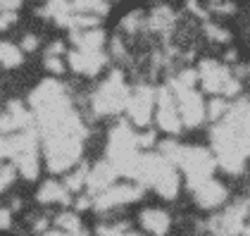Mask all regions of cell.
<instances>
[{"label":"cell","instance_id":"1","mask_svg":"<svg viewBox=\"0 0 250 236\" xmlns=\"http://www.w3.org/2000/svg\"><path fill=\"white\" fill-rule=\"evenodd\" d=\"M31 107L43 136V153L50 172L69 170L79 157L86 138L83 122L72 110L67 86L55 79L39 84L31 93Z\"/></svg>","mask_w":250,"mask_h":236},{"label":"cell","instance_id":"2","mask_svg":"<svg viewBox=\"0 0 250 236\" xmlns=\"http://www.w3.org/2000/svg\"><path fill=\"white\" fill-rule=\"evenodd\" d=\"M138 148L141 146H138V136L134 134V129H129L126 122H119L107 138V160L115 165L119 174L134 179L141 155H143Z\"/></svg>","mask_w":250,"mask_h":236},{"label":"cell","instance_id":"3","mask_svg":"<svg viewBox=\"0 0 250 236\" xmlns=\"http://www.w3.org/2000/svg\"><path fill=\"white\" fill-rule=\"evenodd\" d=\"M129 100H131V93H129V86L122 77V72H112L98 86V91L91 98V107L96 115H115V112H122L124 107H129Z\"/></svg>","mask_w":250,"mask_h":236},{"label":"cell","instance_id":"4","mask_svg":"<svg viewBox=\"0 0 250 236\" xmlns=\"http://www.w3.org/2000/svg\"><path fill=\"white\" fill-rule=\"evenodd\" d=\"M214 165H217V160L210 155L208 148H200V146H184L179 167L184 170L191 191H195L198 186H203L205 181H210L212 172H214Z\"/></svg>","mask_w":250,"mask_h":236},{"label":"cell","instance_id":"5","mask_svg":"<svg viewBox=\"0 0 250 236\" xmlns=\"http://www.w3.org/2000/svg\"><path fill=\"white\" fill-rule=\"evenodd\" d=\"M169 91H172L174 98H176V105H179V112H181L184 124H186V127L203 124V119L208 115V107H205V103L200 98V93H198L195 88H191V86L179 84L176 79H172Z\"/></svg>","mask_w":250,"mask_h":236},{"label":"cell","instance_id":"6","mask_svg":"<svg viewBox=\"0 0 250 236\" xmlns=\"http://www.w3.org/2000/svg\"><path fill=\"white\" fill-rule=\"evenodd\" d=\"M157 124H160V129H165L169 134H179L181 127H184L176 98H174V93L169 88L157 91Z\"/></svg>","mask_w":250,"mask_h":236},{"label":"cell","instance_id":"7","mask_svg":"<svg viewBox=\"0 0 250 236\" xmlns=\"http://www.w3.org/2000/svg\"><path fill=\"white\" fill-rule=\"evenodd\" d=\"M246 217H248V203H233L222 217L212 219L210 227L217 236H236L246 232Z\"/></svg>","mask_w":250,"mask_h":236},{"label":"cell","instance_id":"8","mask_svg":"<svg viewBox=\"0 0 250 236\" xmlns=\"http://www.w3.org/2000/svg\"><path fill=\"white\" fill-rule=\"evenodd\" d=\"M141 196H143L141 184H117V186H110L107 191L98 193L93 198V205H96V210H107V208H117L124 203H134Z\"/></svg>","mask_w":250,"mask_h":236},{"label":"cell","instance_id":"9","mask_svg":"<svg viewBox=\"0 0 250 236\" xmlns=\"http://www.w3.org/2000/svg\"><path fill=\"white\" fill-rule=\"evenodd\" d=\"M157 103V93H155L150 86H138L134 93H131V100H129V119L138 124V127H146L150 117H153V105Z\"/></svg>","mask_w":250,"mask_h":236},{"label":"cell","instance_id":"10","mask_svg":"<svg viewBox=\"0 0 250 236\" xmlns=\"http://www.w3.org/2000/svg\"><path fill=\"white\" fill-rule=\"evenodd\" d=\"M198 77L205 91L210 93H224V86L229 84V79L233 77L229 72V67L219 64L217 60H203L198 67Z\"/></svg>","mask_w":250,"mask_h":236},{"label":"cell","instance_id":"11","mask_svg":"<svg viewBox=\"0 0 250 236\" xmlns=\"http://www.w3.org/2000/svg\"><path fill=\"white\" fill-rule=\"evenodd\" d=\"M0 129H2V136H12V134H20V131H26V129H34L31 115L24 110V105L20 100L7 103L2 119H0Z\"/></svg>","mask_w":250,"mask_h":236},{"label":"cell","instance_id":"12","mask_svg":"<svg viewBox=\"0 0 250 236\" xmlns=\"http://www.w3.org/2000/svg\"><path fill=\"white\" fill-rule=\"evenodd\" d=\"M107 62L103 50H74L69 53V67L79 74H98Z\"/></svg>","mask_w":250,"mask_h":236},{"label":"cell","instance_id":"13","mask_svg":"<svg viewBox=\"0 0 250 236\" xmlns=\"http://www.w3.org/2000/svg\"><path fill=\"white\" fill-rule=\"evenodd\" d=\"M119 177V172H117V167L110 162V160H103V162H98L91 167V172H88V181H86V186L93 191V193H103V191H107L110 186H115V179Z\"/></svg>","mask_w":250,"mask_h":236},{"label":"cell","instance_id":"14","mask_svg":"<svg viewBox=\"0 0 250 236\" xmlns=\"http://www.w3.org/2000/svg\"><path fill=\"white\" fill-rule=\"evenodd\" d=\"M193 196H195V203L200 205V208H217V205H222L224 200H227V189H224V184H219V181H205L203 186H198L195 191H193Z\"/></svg>","mask_w":250,"mask_h":236},{"label":"cell","instance_id":"15","mask_svg":"<svg viewBox=\"0 0 250 236\" xmlns=\"http://www.w3.org/2000/svg\"><path fill=\"white\" fill-rule=\"evenodd\" d=\"M141 224L146 232H150L153 236H165L169 229V215L165 210H157V208H148L141 213Z\"/></svg>","mask_w":250,"mask_h":236},{"label":"cell","instance_id":"16","mask_svg":"<svg viewBox=\"0 0 250 236\" xmlns=\"http://www.w3.org/2000/svg\"><path fill=\"white\" fill-rule=\"evenodd\" d=\"M72 43L77 50H100L105 43L103 29H86V31H72Z\"/></svg>","mask_w":250,"mask_h":236},{"label":"cell","instance_id":"17","mask_svg":"<svg viewBox=\"0 0 250 236\" xmlns=\"http://www.w3.org/2000/svg\"><path fill=\"white\" fill-rule=\"evenodd\" d=\"M39 203L43 205H50V203H69V191L64 184H58V181H45L39 189Z\"/></svg>","mask_w":250,"mask_h":236},{"label":"cell","instance_id":"18","mask_svg":"<svg viewBox=\"0 0 250 236\" xmlns=\"http://www.w3.org/2000/svg\"><path fill=\"white\" fill-rule=\"evenodd\" d=\"M172 24H174V12L169 7L160 5V7H155L153 12H150L148 26H150L153 31H167V29H172Z\"/></svg>","mask_w":250,"mask_h":236},{"label":"cell","instance_id":"19","mask_svg":"<svg viewBox=\"0 0 250 236\" xmlns=\"http://www.w3.org/2000/svg\"><path fill=\"white\" fill-rule=\"evenodd\" d=\"M15 162H17V170L21 172V177L24 179H36L39 177V150H34V153H24V155H20Z\"/></svg>","mask_w":250,"mask_h":236},{"label":"cell","instance_id":"20","mask_svg":"<svg viewBox=\"0 0 250 236\" xmlns=\"http://www.w3.org/2000/svg\"><path fill=\"white\" fill-rule=\"evenodd\" d=\"M21 53H24V50H21L20 45H12V43H7V41H5V43H0V62H2L7 69L20 67L21 60H24L21 58Z\"/></svg>","mask_w":250,"mask_h":236},{"label":"cell","instance_id":"21","mask_svg":"<svg viewBox=\"0 0 250 236\" xmlns=\"http://www.w3.org/2000/svg\"><path fill=\"white\" fill-rule=\"evenodd\" d=\"M55 224H58V229L67 232V234H79L81 232V222H79V217L74 213H62V215H58Z\"/></svg>","mask_w":250,"mask_h":236},{"label":"cell","instance_id":"22","mask_svg":"<svg viewBox=\"0 0 250 236\" xmlns=\"http://www.w3.org/2000/svg\"><path fill=\"white\" fill-rule=\"evenodd\" d=\"M88 167L86 165H81L74 174H69L67 181H64V186H67V191H79V189H83L86 186V181H88Z\"/></svg>","mask_w":250,"mask_h":236},{"label":"cell","instance_id":"23","mask_svg":"<svg viewBox=\"0 0 250 236\" xmlns=\"http://www.w3.org/2000/svg\"><path fill=\"white\" fill-rule=\"evenodd\" d=\"M229 103L224 98H214L210 100V107H208V115H210L212 122H217V119H224L227 115H229Z\"/></svg>","mask_w":250,"mask_h":236},{"label":"cell","instance_id":"24","mask_svg":"<svg viewBox=\"0 0 250 236\" xmlns=\"http://www.w3.org/2000/svg\"><path fill=\"white\" fill-rule=\"evenodd\" d=\"M15 181V165H2L0 170V191H7Z\"/></svg>","mask_w":250,"mask_h":236},{"label":"cell","instance_id":"25","mask_svg":"<svg viewBox=\"0 0 250 236\" xmlns=\"http://www.w3.org/2000/svg\"><path fill=\"white\" fill-rule=\"evenodd\" d=\"M205 34H208V39L219 41V43L229 41V31L222 29V26H217V24H205Z\"/></svg>","mask_w":250,"mask_h":236},{"label":"cell","instance_id":"26","mask_svg":"<svg viewBox=\"0 0 250 236\" xmlns=\"http://www.w3.org/2000/svg\"><path fill=\"white\" fill-rule=\"evenodd\" d=\"M141 20H143V12H129V15L124 17V21H122V26L134 34V31L141 29Z\"/></svg>","mask_w":250,"mask_h":236},{"label":"cell","instance_id":"27","mask_svg":"<svg viewBox=\"0 0 250 236\" xmlns=\"http://www.w3.org/2000/svg\"><path fill=\"white\" fill-rule=\"evenodd\" d=\"M45 67H48V72H53V74H62L64 72V62L60 58H45Z\"/></svg>","mask_w":250,"mask_h":236},{"label":"cell","instance_id":"28","mask_svg":"<svg viewBox=\"0 0 250 236\" xmlns=\"http://www.w3.org/2000/svg\"><path fill=\"white\" fill-rule=\"evenodd\" d=\"M39 48V39L34 36V34H26L24 39H21V50L24 53H31V50H36Z\"/></svg>","mask_w":250,"mask_h":236},{"label":"cell","instance_id":"29","mask_svg":"<svg viewBox=\"0 0 250 236\" xmlns=\"http://www.w3.org/2000/svg\"><path fill=\"white\" fill-rule=\"evenodd\" d=\"M238 91H241V81H238L236 77H231L229 84L224 86V96H236Z\"/></svg>","mask_w":250,"mask_h":236},{"label":"cell","instance_id":"30","mask_svg":"<svg viewBox=\"0 0 250 236\" xmlns=\"http://www.w3.org/2000/svg\"><path fill=\"white\" fill-rule=\"evenodd\" d=\"M60 53H64V43L62 41H55V43H50L48 45V58H60Z\"/></svg>","mask_w":250,"mask_h":236},{"label":"cell","instance_id":"31","mask_svg":"<svg viewBox=\"0 0 250 236\" xmlns=\"http://www.w3.org/2000/svg\"><path fill=\"white\" fill-rule=\"evenodd\" d=\"M153 143H155L153 131H146V134H141V136H138V146H141V148H150Z\"/></svg>","mask_w":250,"mask_h":236},{"label":"cell","instance_id":"32","mask_svg":"<svg viewBox=\"0 0 250 236\" xmlns=\"http://www.w3.org/2000/svg\"><path fill=\"white\" fill-rule=\"evenodd\" d=\"M15 20H17V15H12V12H2V15H0V29H7Z\"/></svg>","mask_w":250,"mask_h":236},{"label":"cell","instance_id":"33","mask_svg":"<svg viewBox=\"0 0 250 236\" xmlns=\"http://www.w3.org/2000/svg\"><path fill=\"white\" fill-rule=\"evenodd\" d=\"M210 10H219V12H233L236 7H233L231 2H212Z\"/></svg>","mask_w":250,"mask_h":236},{"label":"cell","instance_id":"34","mask_svg":"<svg viewBox=\"0 0 250 236\" xmlns=\"http://www.w3.org/2000/svg\"><path fill=\"white\" fill-rule=\"evenodd\" d=\"M21 7V2H10V0H2L0 2V10L2 12H12V10H20Z\"/></svg>","mask_w":250,"mask_h":236},{"label":"cell","instance_id":"35","mask_svg":"<svg viewBox=\"0 0 250 236\" xmlns=\"http://www.w3.org/2000/svg\"><path fill=\"white\" fill-rule=\"evenodd\" d=\"M0 227H2V229L10 227V208H2V210H0Z\"/></svg>","mask_w":250,"mask_h":236},{"label":"cell","instance_id":"36","mask_svg":"<svg viewBox=\"0 0 250 236\" xmlns=\"http://www.w3.org/2000/svg\"><path fill=\"white\" fill-rule=\"evenodd\" d=\"M112 50H115L117 58H122V55H124V45H122V41H119V39L112 41Z\"/></svg>","mask_w":250,"mask_h":236},{"label":"cell","instance_id":"37","mask_svg":"<svg viewBox=\"0 0 250 236\" xmlns=\"http://www.w3.org/2000/svg\"><path fill=\"white\" fill-rule=\"evenodd\" d=\"M45 224H48V219H43V217H41V219H36L34 232H43V234H45Z\"/></svg>","mask_w":250,"mask_h":236},{"label":"cell","instance_id":"38","mask_svg":"<svg viewBox=\"0 0 250 236\" xmlns=\"http://www.w3.org/2000/svg\"><path fill=\"white\" fill-rule=\"evenodd\" d=\"M43 236H77V234H67V232H62V229H53V232H45Z\"/></svg>","mask_w":250,"mask_h":236},{"label":"cell","instance_id":"39","mask_svg":"<svg viewBox=\"0 0 250 236\" xmlns=\"http://www.w3.org/2000/svg\"><path fill=\"white\" fill-rule=\"evenodd\" d=\"M122 236H141V234H134V232H124Z\"/></svg>","mask_w":250,"mask_h":236},{"label":"cell","instance_id":"40","mask_svg":"<svg viewBox=\"0 0 250 236\" xmlns=\"http://www.w3.org/2000/svg\"><path fill=\"white\" fill-rule=\"evenodd\" d=\"M243 234H246V236H250V224H248V227H246V232H243Z\"/></svg>","mask_w":250,"mask_h":236},{"label":"cell","instance_id":"41","mask_svg":"<svg viewBox=\"0 0 250 236\" xmlns=\"http://www.w3.org/2000/svg\"><path fill=\"white\" fill-rule=\"evenodd\" d=\"M248 72H250V67H248Z\"/></svg>","mask_w":250,"mask_h":236}]
</instances>
